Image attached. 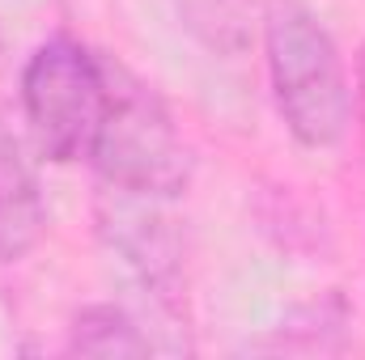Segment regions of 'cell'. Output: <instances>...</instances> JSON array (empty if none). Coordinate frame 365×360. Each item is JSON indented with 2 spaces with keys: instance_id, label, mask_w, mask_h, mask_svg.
Wrapping results in <instances>:
<instances>
[{
  "instance_id": "ba28073f",
  "label": "cell",
  "mask_w": 365,
  "mask_h": 360,
  "mask_svg": "<svg viewBox=\"0 0 365 360\" xmlns=\"http://www.w3.org/2000/svg\"><path fill=\"white\" fill-rule=\"evenodd\" d=\"M353 119L365 123V43H361V55H357V73H353Z\"/></svg>"
},
{
  "instance_id": "277c9868",
  "label": "cell",
  "mask_w": 365,
  "mask_h": 360,
  "mask_svg": "<svg viewBox=\"0 0 365 360\" xmlns=\"http://www.w3.org/2000/svg\"><path fill=\"white\" fill-rule=\"evenodd\" d=\"M162 199H145V195H128L106 186L102 203H98V225L110 242V250L123 255V263L136 271L162 301L179 297V238L170 229V221L158 212Z\"/></svg>"
},
{
  "instance_id": "3957f363",
  "label": "cell",
  "mask_w": 365,
  "mask_h": 360,
  "mask_svg": "<svg viewBox=\"0 0 365 360\" xmlns=\"http://www.w3.org/2000/svg\"><path fill=\"white\" fill-rule=\"evenodd\" d=\"M17 97L38 157L56 166L81 162L90 157L110 102V60L68 34H56L26 60Z\"/></svg>"
},
{
  "instance_id": "9c48e42d",
  "label": "cell",
  "mask_w": 365,
  "mask_h": 360,
  "mask_svg": "<svg viewBox=\"0 0 365 360\" xmlns=\"http://www.w3.org/2000/svg\"><path fill=\"white\" fill-rule=\"evenodd\" d=\"M0 68H4V43H0Z\"/></svg>"
},
{
  "instance_id": "5b68a950",
  "label": "cell",
  "mask_w": 365,
  "mask_h": 360,
  "mask_svg": "<svg viewBox=\"0 0 365 360\" xmlns=\"http://www.w3.org/2000/svg\"><path fill=\"white\" fill-rule=\"evenodd\" d=\"M47 233L38 166L17 136H0V263H21Z\"/></svg>"
},
{
  "instance_id": "7a4b0ae2",
  "label": "cell",
  "mask_w": 365,
  "mask_h": 360,
  "mask_svg": "<svg viewBox=\"0 0 365 360\" xmlns=\"http://www.w3.org/2000/svg\"><path fill=\"white\" fill-rule=\"evenodd\" d=\"M86 162L98 170L102 186L162 203L179 199L191 186L195 170L191 149L182 144L166 102L115 60H110V102Z\"/></svg>"
},
{
  "instance_id": "52a82bcc",
  "label": "cell",
  "mask_w": 365,
  "mask_h": 360,
  "mask_svg": "<svg viewBox=\"0 0 365 360\" xmlns=\"http://www.w3.org/2000/svg\"><path fill=\"white\" fill-rule=\"evenodd\" d=\"M68 352L77 356H149L153 344L119 305H86L68 327Z\"/></svg>"
},
{
  "instance_id": "6da1fadb",
  "label": "cell",
  "mask_w": 365,
  "mask_h": 360,
  "mask_svg": "<svg viewBox=\"0 0 365 360\" xmlns=\"http://www.w3.org/2000/svg\"><path fill=\"white\" fill-rule=\"evenodd\" d=\"M264 60L280 123L302 149H336L353 119V81L331 30L297 0L264 13Z\"/></svg>"
},
{
  "instance_id": "8992f818",
  "label": "cell",
  "mask_w": 365,
  "mask_h": 360,
  "mask_svg": "<svg viewBox=\"0 0 365 360\" xmlns=\"http://www.w3.org/2000/svg\"><path fill=\"white\" fill-rule=\"evenodd\" d=\"M349 322H353L349 301L340 292H327L310 305H297L268 339L255 344V352H340Z\"/></svg>"
}]
</instances>
